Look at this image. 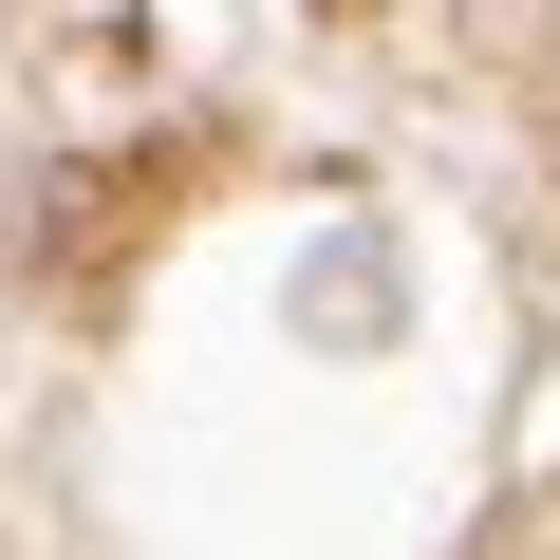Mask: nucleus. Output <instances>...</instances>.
I'll use <instances>...</instances> for the list:
<instances>
[{"label":"nucleus","mask_w":560,"mask_h":560,"mask_svg":"<svg viewBox=\"0 0 560 560\" xmlns=\"http://www.w3.org/2000/svg\"><path fill=\"white\" fill-rule=\"evenodd\" d=\"M131 206H168V168H150V150H131V168H75V187H57V206H38V224H57V280H94V261H113V224H131Z\"/></svg>","instance_id":"1"}]
</instances>
